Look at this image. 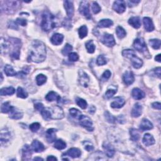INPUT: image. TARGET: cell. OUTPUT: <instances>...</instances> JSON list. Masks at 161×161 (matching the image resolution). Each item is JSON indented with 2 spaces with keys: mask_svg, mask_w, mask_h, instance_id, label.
<instances>
[{
  "mask_svg": "<svg viewBox=\"0 0 161 161\" xmlns=\"http://www.w3.org/2000/svg\"><path fill=\"white\" fill-rule=\"evenodd\" d=\"M46 58V47L42 42L34 40L32 43L28 53L27 61L40 63L45 61Z\"/></svg>",
  "mask_w": 161,
  "mask_h": 161,
  "instance_id": "cell-1",
  "label": "cell"
},
{
  "mask_svg": "<svg viewBox=\"0 0 161 161\" xmlns=\"http://www.w3.org/2000/svg\"><path fill=\"white\" fill-rule=\"evenodd\" d=\"M22 43L20 40L15 38H10L8 40H3L1 38V53L4 51H8L11 50L10 55L11 57L15 59H19L20 57V50L21 49Z\"/></svg>",
  "mask_w": 161,
  "mask_h": 161,
  "instance_id": "cell-2",
  "label": "cell"
},
{
  "mask_svg": "<svg viewBox=\"0 0 161 161\" xmlns=\"http://www.w3.org/2000/svg\"><path fill=\"white\" fill-rule=\"evenodd\" d=\"M44 120H61L64 116V111L61 107L59 106H53L49 108H44L41 112Z\"/></svg>",
  "mask_w": 161,
  "mask_h": 161,
  "instance_id": "cell-3",
  "label": "cell"
},
{
  "mask_svg": "<svg viewBox=\"0 0 161 161\" xmlns=\"http://www.w3.org/2000/svg\"><path fill=\"white\" fill-rule=\"evenodd\" d=\"M41 27L45 32H49L57 26L56 16L49 11H45L42 15Z\"/></svg>",
  "mask_w": 161,
  "mask_h": 161,
  "instance_id": "cell-4",
  "label": "cell"
},
{
  "mask_svg": "<svg viewBox=\"0 0 161 161\" xmlns=\"http://www.w3.org/2000/svg\"><path fill=\"white\" fill-rule=\"evenodd\" d=\"M122 55L123 57L130 59L132 61L133 67L135 69L140 68L143 65V61L140 58L137 57L135 52L131 49H125L122 52Z\"/></svg>",
  "mask_w": 161,
  "mask_h": 161,
  "instance_id": "cell-5",
  "label": "cell"
},
{
  "mask_svg": "<svg viewBox=\"0 0 161 161\" xmlns=\"http://www.w3.org/2000/svg\"><path fill=\"white\" fill-rule=\"evenodd\" d=\"M79 123L82 127H84L89 132H92L94 130L92 120L91 118L88 116L85 115H81L79 118Z\"/></svg>",
  "mask_w": 161,
  "mask_h": 161,
  "instance_id": "cell-6",
  "label": "cell"
},
{
  "mask_svg": "<svg viewBox=\"0 0 161 161\" xmlns=\"http://www.w3.org/2000/svg\"><path fill=\"white\" fill-rule=\"evenodd\" d=\"M134 48L140 52L145 53L147 52V47L144 40L141 38H138L135 40L134 42Z\"/></svg>",
  "mask_w": 161,
  "mask_h": 161,
  "instance_id": "cell-7",
  "label": "cell"
},
{
  "mask_svg": "<svg viewBox=\"0 0 161 161\" xmlns=\"http://www.w3.org/2000/svg\"><path fill=\"white\" fill-rule=\"evenodd\" d=\"M79 12L86 19H91V15L89 11V4L86 1H82L79 6Z\"/></svg>",
  "mask_w": 161,
  "mask_h": 161,
  "instance_id": "cell-8",
  "label": "cell"
},
{
  "mask_svg": "<svg viewBox=\"0 0 161 161\" xmlns=\"http://www.w3.org/2000/svg\"><path fill=\"white\" fill-rule=\"evenodd\" d=\"M101 42L106 46L108 47H113L116 44V42L115 40L114 37L111 34L105 33L101 39Z\"/></svg>",
  "mask_w": 161,
  "mask_h": 161,
  "instance_id": "cell-9",
  "label": "cell"
},
{
  "mask_svg": "<svg viewBox=\"0 0 161 161\" xmlns=\"http://www.w3.org/2000/svg\"><path fill=\"white\" fill-rule=\"evenodd\" d=\"M5 3L4 9L2 10L1 11H4L5 12H7L9 13H12L16 11V9L17 7V3H19L18 1H4Z\"/></svg>",
  "mask_w": 161,
  "mask_h": 161,
  "instance_id": "cell-10",
  "label": "cell"
},
{
  "mask_svg": "<svg viewBox=\"0 0 161 161\" xmlns=\"http://www.w3.org/2000/svg\"><path fill=\"white\" fill-rule=\"evenodd\" d=\"M113 8L117 13H122L126 10V4H125V1L118 0V1H115L113 3Z\"/></svg>",
  "mask_w": 161,
  "mask_h": 161,
  "instance_id": "cell-11",
  "label": "cell"
},
{
  "mask_svg": "<svg viewBox=\"0 0 161 161\" xmlns=\"http://www.w3.org/2000/svg\"><path fill=\"white\" fill-rule=\"evenodd\" d=\"M79 82L81 85L85 88L88 87L89 82V76L85 72L82 70L79 71Z\"/></svg>",
  "mask_w": 161,
  "mask_h": 161,
  "instance_id": "cell-12",
  "label": "cell"
},
{
  "mask_svg": "<svg viewBox=\"0 0 161 161\" xmlns=\"http://www.w3.org/2000/svg\"><path fill=\"white\" fill-rule=\"evenodd\" d=\"M64 5L65 10H66L69 19H71L73 16L74 12L73 2L72 1H65L64 2Z\"/></svg>",
  "mask_w": 161,
  "mask_h": 161,
  "instance_id": "cell-13",
  "label": "cell"
},
{
  "mask_svg": "<svg viewBox=\"0 0 161 161\" xmlns=\"http://www.w3.org/2000/svg\"><path fill=\"white\" fill-rule=\"evenodd\" d=\"M123 81L127 86L132 85L135 81L134 75L131 71H127L123 76Z\"/></svg>",
  "mask_w": 161,
  "mask_h": 161,
  "instance_id": "cell-14",
  "label": "cell"
},
{
  "mask_svg": "<svg viewBox=\"0 0 161 161\" xmlns=\"http://www.w3.org/2000/svg\"><path fill=\"white\" fill-rule=\"evenodd\" d=\"M103 148L105 151V154L107 157H113L115 154V150L110 144L108 142H104L103 144Z\"/></svg>",
  "mask_w": 161,
  "mask_h": 161,
  "instance_id": "cell-15",
  "label": "cell"
},
{
  "mask_svg": "<svg viewBox=\"0 0 161 161\" xmlns=\"http://www.w3.org/2000/svg\"><path fill=\"white\" fill-rule=\"evenodd\" d=\"M81 152L79 149L74 147V148H71L69 149L66 152L63 154L62 156H68L72 158H77L81 156Z\"/></svg>",
  "mask_w": 161,
  "mask_h": 161,
  "instance_id": "cell-16",
  "label": "cell"
},
{
  "mask_svg": "<svg viewBox=\"0 0 161 161\" xmlns=\"http://www.w3.org/2000/svg\"><path fill=\"white\" fill-rule=\"evenodd\" d=\"M32 149L28 145H25L22 149V160H28L32 157Z\"/></svg>",
  "mask_w": 161,
  "mask_h": 161,
  "instance_id": "cell-17",
  "label": "cell"
},
{
  "mask_svg": "<svg viewBox=\"0 0 161 161\" xmlns=\"http://www.w3.org/2000/svg\"><path fill=\"white\" fill-rule=\"evenodd\" d=\"M57 130L55 128H49L46 132V139L49 143H52L56 139Z\"/></svg>",
  "mask_w": 161,
  "mask_h": 161,
  "instance_id": "cell-18",
  "label": "cell"
},
{
  "mask_svg": "<svg viewBox=\"0 0 161 161\" xmlns=\"http://www.w3.org/2000/svg\"><path fill=\"white\" fill-rule=\"evenodd\" d=\"M125 104V99L120 96L116 97L111 103V106L113 108H120Z\"/></svg>",
  "mask_w": 161,
  "mask_h": 161,
  "instance_id": "cell-19",
  "label": "cell"
},
{
  "mask_svg": "<svg viewBox=\"0 0 161 161\" xmlns=\"http://www.w3.org/2000/svg\"><path fill=\"white\" fill-rule=\"evenodd\" d=\"M143 23H144V25L147 32H152L154 30V23L150 18L148 17L144 18V19H143Z\"/></svg>",
  "mask_w": 161,
  "mask_h": 161,
  "instance_id": "cell-20",
  "label": "cell"
},
{
  "mask_svg": "<svg viewBox=\"0 0 161 161\" xmlns=\"http://www.w3.org/2000/svg\"><path fill=\"white\" fill-rule=\"evenodd\" d=\"M10 118L14 119V120H19V119L22 118L23 117V113L20 110H19L18 108H15V107H13L12 110L10 111Z\"/></svg>",
  "mask_w": 161,
  "mask_h": 161,
  "instance_id": "cell-21",
  "label": "cell"
},
{
  "mask_svg": "<svg viewBox=\"0 0 161 161\" xmlns=\"http://www.w3.org/2000/svg\"><path fill=\"white\" fill-rule=\"evenodd\" d=\"M153 128V124L148 119L144 118L140 125V129L142 131L149 130Z\"/></svg>",
  "mask_w": 161,
  "mask_h": 161,
  "instance_id": "cell-22",
  "label": "cell"
},
{
  "mask_svg": "<svg viewBox=\"0 0 161 161\" xmlns=\"http://www.w3.org/2000/svg\"><path fill=\"white\" fill-rule=\"evenodd\" d=\"M10 133L7 128H3L1 131V144H3L8 142L10 139Z\"/></svg>",
  "mask_w": 161,
  "mask_h": 161,
  "instance_id": "cell-23",
  "label": "cell"
},
{
  "mask_svg": "<svg viewBox=\"0 0 161 161\" xmlns=\"http://www.w3.org/2000/svg\"><path fill=\"white\" fill-rule=\"evenodd\" d=\"M32 147L35 152H42L45 150L44 145L37 140L33 141L32 144Z\"/></svg>",
  "mask_w": 161,
  "mask_h": 161,
  "instance_id": "cell-24",
  "label": "cell"
},
{
  "mask_svg": "<svg viewBox=\"0 0 161 161\" xmlns=\"http://www.w3.org/2000/svg\"><path fill=\"white\" fill-rule=\"evenodd\" d=\"M64 39V36L60 33H55L52 35L50 39L51 42L56 45H59L62 43Z\"/></svg>",
  "mask_w": 161,
  "mask_h": 161,
  "instance_id": "cell-25",
  "label": "cell"
},
{
  "mask_svg": "<svg viewBox=\"0 0 161 161\" xmlns=\"http://www.w3.org/2000/svg\"><path fill=\"white\" fill-rule=\"evenodd\" d=\"M142 112V106L140 103H136L132 110L131 115L133 117H139Z\"/></svg>",
  "mask_w": 161,
  "mask_h": 161,
  "instance_id": "cell-26",
  "label": "cell"
},
{
  "mask_svg": "<svg viewBox=\"0 0 161 161\" xmlns=\"http://www.w3.org/2000/svg\"><path fill=\"white\" fill-rule=\"evenodd\" d=\"M132 96L135 99L139 100V99L144 98L145 97V93L139 88H136L132 89Z\"/></svg>",
  "mask_w": 161,
  "mask_h": 161,
  "instance_id": "cell-27",
  "label": "cell"
},
{
  "mask_svg": "<svg viewBox=\"0 0 161 161\" xmlns=\"http://www.w3.org/2000/svg\"><path fill=\"white\" fill-rule=\"evenodd\" d=\"M142 142L145 146H150L155 144V139L150 134H146L143 137Z\"/></svg>",
  "mask_w": 161,
  "mask_h": 161,
  "instance_id": "cell-28",
  "label": "cell"
},
{
  "mask_svg": "<svg viewBox=\"0 0 161 161\" xmlns=\"http://www.w3.org/2000/svg\"><path fill=\"white\" fill-rule=\"evenodd\" d=\"M45 99L48 101H57V102H60L61 99L60 96L54 92V91H50L48 94L45 96Z\"/></svg>",
  "mask_w": 161,
  "mask_h": 161,
  "instance_id": "cell-29",
  "label": "cell"
},
{
  "mask_svg": "<svg viewBox=\"0 0 161 161\" xmlns=\"http://www.w3.org/2000/svg\"><path fill=\"white\" fill-rule=\"evenodd\" d=\"M128 23L135 28L138 29L141 26V22L140 18L138 16H134L130 18L128 20Z\"/></svg>",
  "mask_w": 161,
  "mask_h": 161,
  "instance_id": "cell-30",
  "label": "cell"
},
{
  "mask_svg": "<svg viewBox=\"0 0 161 161\" xmlns=\"http://www.w3.org/2000/svg\"><path fill=\"white\" fill-rule=\"evenodd\" d=\"M113 22L110 19H103L100 20L98 23V27L99 28H108L112 26Z\"/></svg>",
  "mask_w": 161,
  "mask_h": 161,
  "instance_id": "cell-31",
  "label": "cell"
},
{
  "mask_svg": "<svg viewBox=\"0 0 161 161\" xmlns=\"http://www.w3.org/2000/svg\"><path fill=\"white\" fill-rule=\"evenodd\" d=\"M15 89L13 87H8L2 88L0 90L1 96H7V95H12L15 93Z\"/></svg>",
  "mask_w": 161,
  "mask_h": 161,
  "instance_id": "cell-32",
  "label": "cell"
},
{
  "mask_svg": "<svg viewBox=\"0 0 161 161\" xmlns=\"http://www.w3.org/2000/svg\"><path fill=\"white\" fill-rule=\"evenodd\" d=\"M130 138L131 140L137 142L140 139V133L135 128H132L130 130Z\"/></svg>",
  "mask_w": 161,
  "mask_h": 161,
  "instance_id": "cell-33",
  "label": "cell"
},
{
  "mask_svg": "<svg viewBox=\"0 0 161 161\" xmlns=\"http://www.w3.org/2000/svg\"><path fill=\"white\" fill-rule=\"evenodd\" d=\"M4 70L6 75H7V76H15L18 74L16 71L13 69V67L10 65H5Z\"/></svg>",
  "mask_w": 161,
  "mask_h": 161,
  "instance_id": "cell-34",
  "label": "cell"
},
{
  "mask_svg": "<svg viewBox=\"0 0 161 161\" xmlns=\"http://www.w3.org/2000/svg\"><path fill=\"white\" fill-rule=\"evenodd\" d=\"M13 107V106H11L10 103L9 102V101H7V102H5L1 106V112L3 113H10V111L11 110H12Z\"/></svg>",
  "mask_w": 161,
  "mask_h": 161,
  "instance_id": "cell-35",
  "label": "cell"
},
{
  "mask_svg": "<svg viewBox=\"0 0 161 161\" xmlns=\"http://www.w3.org/2000/svg\"><path fill=\"white\" fill-rule=\"evenodd\" d=\"M54 147L58 149V150H62V149H64L66 147V143L62 140L59 139L56 141L54 144Z\"/></svg>",
  "mask_w": 161,
  "mask_h": 161,
  "instance_id": "cell-36",
  "label": "cell"
},
{
  "mask_svg": "<svg viewBox=\"0 0 161 161\" xmlns=\"http://www.w3.org/2000/svg\"><path fill=\"white\" fill-rule=\"evenodd\" d=\"M149 44L153 49L157 50L160 49L161 42L159 39H152L149 41Z\"/></svg>",
  "mask_w": 161,
  "mask_h": 161,
  "instance_id": "cell-37",
  "label": "cell"
},
{
  "mask_svg": "<svg viewBox=\"0 0 161 161\" xmlns=\"http://www.w3.org/2000/svg\"><path fill=\"white\" fill-rule=\"evenodd\" d=\"M116 33L117 35V37L120 39L124 38L127 35V33L125 32V30L120 26L117 27L116 29Z\"/></svg>",
  "mask_w": 161,
  "mask_h": 161,
  "instance_id": "cell-38",
  "label": "cell"
},
{
  "mask_svg": "<svg viewBox=\"0 0 161 161\" xmlns=\"http://www.w3.org/2000/svg\"><path fill=\"white\" fill-rule=\"evenodd\" d=\"M88 28L86 25L81 26L79 29V35L80 39H83L87 36L88 35Z\"/></svg>",
  "mask_w": 161,
  "mask_h": 161,
  "instance_id": "cell-39",
  "label": "cell"
},
{
  "mask_svg": "<svg viewBox=\"0 0 161 161\" xmlns=\"http://www.w3.org/2000/svg\"><path fill=\"white\" fill-rule=\"evenodd\" d=\"M36 81L38 86H42L47 81V77L44 74H39L36 77Z\"/></svg>",
  "mask_w": 161,
  "mask_h": 161,
  "instance_id": "cell-40",
  "label": "cell"
},
{
  "mask_svg": "<svg viewBox=\"0 0 161 161\" xmlns=\"http://www.w3.org/2000/svg\"><path fill=\"white\" fill-rule=\"evenodd\" d=\"M86 48L89 53H93L94 52L95 49H96V47H95L94 44H93V40H89L86 44Z\"/></svg>",
  "mask_w": 161,
  "mask_h": 161,
  "instance_id": "cell-41",
  "label": "cell"
},
{
  "mask_svg": "<svg viewBox=\"0 0 161 161\" xmlns=\"http://www.w3.org/2000/svg\"><path fill=\"white\" fill-rule=\"evenodd\" d=\"M105 116L107 122L109 123H115L116 121V118L114 117L112 115H111L108 111H106L105 112Z\"/></svg>",
  "mask_w": 161,
  "mask_h": 161,
  "instance_id": "cell-42",
  "label": "cell"
},
{
  "mask_svg": "<svg viewBox=\"0 0 161 161\" xmlns=\"http://www.w3.org/2000/svg\"><path fill=\"white\" fill-rule=\"evenodd\" d=\"M17 96L21 98H27L28 97V93L21 87L17 89Z\"/></svg>",
  "mask_w": 161,
  "mask_h": 161,
  "instance_id": "cell-43",
  "label": "cell"
},
{
  "mask_svg": "<svg viewBox=\"0 0 161 161\" xmlns=\"http://www.w3.org/2000/svg\"><path fill=\"white\" fill-rule=\"evenodd\" d=\"M76 103L82 109H86L87 108L88 106L87 102L85 99H83L82 98H77Z\"/></svg>",
  "mask_w": 161,
  "mask_h": 161,
  "instance_id": "cell-44",
  "label": "cell"
},
{
  "mask_svg": "<svg viewBox=\"0 0 161 161\" xmlns=\"http://www.w3.org/2000/svg\"><path fill=\"white\" fill-rule=\"evenodd\" d=\"M72 50H73L72 45H70L69 44H67L64 47V49H62V53L64 56H67V55L69 54L70 52L72 51Z\"/></svg>",
  "mask_w": 161,
  "mask_h": 161,
  "instance_id": "cell-45",
  "label": "cell"
},
{
  "mask_svg": "<svg viewBox=\"0 0 161 161\" xmlns=\"http://www.w3.org/2000/svg\"><path fill=\"white\" fill-rule=\"evenodd\" d=\"M70 115L72 116L73 118H79V116L81 115V112L76 108H71L69 110Z\"/></svg>",
  "mask_w": 161,
  "mask_h": 161,
  "instance_id": "cell-46",
  "label": "cell"
},
{
  "mask_svg": "<svg viewBox=\"0 0 161 161\" xmlns=\"http://www.w3.org/2000/svg\"><path fill=\"white\" fill-rule=\"evenodd\" d=\"M96 63L98 65H105L107 63V61L106 57L103 55H100L98 56L97 60H96Z\"/></svg>",
  "mask_w": 161,
  "mask_h": 161,
  "instance_id": "cell-47",
  "label": "cell"
},
{
  "mask_svg": "<svg viewBox=\"0 0 161 161\" xmlns=\"http://www.w3.org/2000/svg\"><path fill=\"white\" fill-rule=\"evenodd\" d=\"M91 9L94 14H97L101 11V7L96 2H93L91 6Z\"/></svg>",
  "mask_w": 161,
  "mask_h": 161,
  "instance_id": "cell-48",
  "label": "cell"
},
{
  "mask_svg": "<svg viewBox=\"0 0 161 161\" xmlns=\"http://www.w3.org/2000/svg\"><path fill=\"white\" fill-rule=\"evenodd\" d=\"M30 130L32 132H36L40 128V125L39 123L35 122L30 125Z\"/></svg>",
  "mask_w": 161,
  "mask_h": 161,
  "instance_id": "cell-49",
  "label": "cell"
},
{
  "mask_svg": "<svg viewBox=\"0 0 161 161\" xmlns=\"http://www.w3.org/2000/svg\"><path fill=\"white\" fill-rule=\"evenodd\" d=\"M116 89H108L105 93V98L106 99H110L112 98L113 95L116 94Z\"/></svg>",
  "mask_w": 161,
  "mask_h": 161,
  "instance_id": "cell-50",
  "label": "cell"
},
{
  "mask_svg": "<svg viewBox=\"0 0 161 161\" xmlns=\"http://www.w3.org/2000/svg\"><path fill=\"white\" fill-rule=\"evenodd\" d=\"M69 59L71 62H76L79 59V56L76 52L70 53L69 54Z\"/></svg>",
  "mask_w": 161,
  "mask_h": 161,
  "instance_id": "cell-51",
  "label": "cell"
},
{
  "mask_svg": "<svg viewBox=\"0 0 161 161\" xmlns=\"http://www.w3.org/2000/svg\"><path fill=\"white\" fill-rule=\"evenodd\" d=\"M111 72L109 70H105V72L103 73V74H102V76H101V80L105 81H106L108 80L110 76H111Z\"/></svg>",
  "mask_w": 161,
  "mask_h": 161,
  "instance_id": "cell-52",
  "label": "cell"
},
{
  "mask_svg": "<svg viewBox=\"0 0 161 161\" xmlns=\"http://www.w3.org/2000/svg\"><path fill=\"white\" fill-rule=\"evenodd\" d=\"M83 144H85V148L87 151H91L94 149L93 145L89 142H85Z\"/></svg>",
  "mask_w": 161,
  "mask_h": 161,
  "instance_id": "cell-53",
  "label": "cell"
},
{
  "mask_svg": "<svg viewBox=\"0 0 161 161\" xmlns=\"http://www.w3.org/2000/svg\"><path fill=\"white\" fill-rule=\"evenodd\" d=\"M16 22L18 23V24H19L22 26H26L27 24V22L26 20L24 19H17Z\"/></svg>",
  "mask_w": 161,
  "mask_h": 161,
  "instance_id": "cell-54",
  "label": "cell"
},
{
  "mask_svg": "<svg viewBox=\"0 0 161 161\" xmlns=\"http://www.w3.org/2000/svg\"><path fill=\"white\" fill-rule=\"evenodd\" d=\"M35 108L36 109L37 111L41 112L43 110V109L44 108V105L42 103H37L35 105Z\"/></svg>",
  "mask_w": 161,
  "mask_h": 161,
  "instance_id": "cell-55",
  "label": "cell"
},
{
  "mask_svg": "<svg viewBox=\"0 0 161 161\" xmlns=\"http://www.w3.org/2000/svg\"><path fill=\"white\" fill-rule=\"evenodd\" d=\"M152 106L154 109L160 110L161 109V104L159 102H155L152 104Z\"/></svg>",
  "mask_w": 161,
  "mask_h": 161,
  "instance_id": "cell-56",
  "label": "cell"
},
{
  "mask_svg": "<svg viewBox=\"0 0 161 161\" xmlns=\"http://www.w3.org/2000/svg\"><path fill=\"white\" fill-rule=\"evenodd\" d=\"M160 68H157L156 69H154V73H155V74H156L158 77H160Z\"/></svg>",
  "mask_w": 161,
  "mask_h": 161,
  "instance_id": "cell-57",
  "label": "cell"
},
{
  "mask_svg": "<svg viewBox=\"0 0 161 161\" xmlns=\"http://www.w3.org/2000/svg\"><path fill=\"white\" fill-rule=\"evenodd\" d=\"M95 111H96V108H95L93 105L91 106L90 108H89V113H91V114H93V113L95 112Z\"/></svg>",
  "mask_w": 161,
  "mask_h": 161,
  "instance_id": "cell-58",
  "label": "cell"
},
{
  "mask_svg": "<svg viewBox=\"0 0 161 161\" xmlns=\"http://www.w3.org/2000/svg\"><path fill=\"white\" fill-rule=\"evenodd\" d=\"M47 160H57V159L54 156H49L47 158Z\"/></svg>",
  "mask_w": 161,
  "mask_h": 161,
  "instance_id": "cell-59",
  "label": "cell"
},
{
  "mask_svg": "<svg viewBox=\"0 0 161 161\" xmlns=\"http://www.w3.org/2000/svg\"><path fill=\"white\" fill-rule=\"evenodd\" d=\"M155 59H156V61L160 62V54H158L157 56H156V57H155Z\"/></svg>",
  "mask_w": 161,
  "mask_h": 161,
  "instance_id": "cell-60",
  "label": "cell"
},
{
  "mask_svg": "<svg viewBox=\"0 0 161 161\" xmlns=\"http://www.w3.org/2000/svg\"><path fill=\"white\" fill-rule=\"evenodd\" d=\"M34 160H43L44 159H42L40 157H35L33 159Z\"/></svg>",
  "mask_w": 161,
  "mask_h": 161,
  "instance_id": "cell-61",
  "label": "cell"
}]
</instances>
